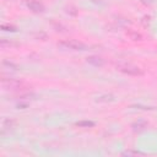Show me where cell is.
<instances>
[{
  "label": "cell",
  "instance_id": "7a4b0ae2",
  "mask_svg": "<svg viewBox=\"0 0 157 157\" xmlns=\"http://www.w3.org/2000/svg\"><path fill=\"white\" fill-rule=\"evenodd\" d=\"M1 82H2V86L6 88V90H10V91H16V92H21L23 90H27L28 86L27 83H25L23 81L21 80H17V78H12V77H5V75H2L1 77Z\"/></svg>",
  "mask_w": 157,
  "mask_h": 157
},
{
  "label": "cell",
  "instance_id": "5bb4252c",
  "mask_svg": "<svg viewBox=\"0 0 157 157\" xmlns=\"http://www.w3.org/2000/svg\"><path fill=\"white\" fill-rule=\"evenodd\" d=\"M1 27H2V29H4V28H9V31H15V27H12V26H6V25H2Z\"/></svg>",
  "mask_w": 157,
  "mask_h": 157
},
{
  "label": "cell",
  "instance_id": "4fadbf2b",
  "mask_svg": "<svg viewBox=\"0 0 157 157\" xmlns=\"http://www.w3.org/2000/svg\"><path fill=\"white\" fill-rule=\"evenodd\" d=\"M140 2H142L144 5H152L153 0H140Z\"/></svg>",
  "mask_w": 157,
  "mask_h": 157
},
{
  "label": "cell",
  "instance_id": "8fae6325",
  "mask_svg": "<svg viewBox=\"0 0 157 157\" xmlns=\"http://www.w3.org/2000/svg\"><path fill=\"white\" fill-rule=\"evenodd\" d=\"M12 124H13V121H12V120L5 119V120L2 121V128H4V129H9V128H11V126H12Z\"/></svg>",
  "mask_w": 157,
  "mask_h": 157
},
{
  "label": "cell",
  "instance_id": "ba28073f",
  "mask_svg": "<svg viewBox=\"0 0 157 157\" xmlns=\"http://www.w3.org/2000/svg\"><path fill=\"white\" fill-rule=\"evenodd\" d=\"M146 128H147V123L144 121V120H139V121H136V123L132 124V130L134 131H137V132L145 130Z\"/></svg>",
  "mask_w": 157,
  "mask_h": 157
},
{
  "label": "cell",
  "instance_id": "6da1fadb",
  "mask_svg": "<svg viewBox=\"0 0 157 157\" xmlns=\"http://www.w3.org/2000/svg\"><path fill=\"white\" fill-rule=\"evenodd\" d=\"M115 69L125 75L129 76H141L144 75V71L141 67H139L137 65H134L131 63H117L115 64Z\"/></svg>",
  "mask_w": 157,
  "mask_h": 157
},
{
  "label": "cell",
  "instance_id": "3957f363",
  "mask_svg": "<svg viewBox=\"0 0 157 157\" xmlns=\"http://www.w3.org/2000/svg\"><path fill=\"white\" fill-rule=\"evenodd\" d=\"M59 45L64 49H70V50H80V52H83V50H87L88 47L81 42V40H76V39H66V40H63L59 43Z\"/></svg>",
  "mask_w": 157,
  "mask_h": 157
},
{
  "label": "cell",
  "instance_id": "30bf717a",
  "mask_svg": "<svg viewBox=\"0 0 157 157\" xmlns=\"http://www.w3.org/2000/svg\"><path fill=\"white\" fill-rule=\"evenodd\" d=\"M78 126H85V128H88V126H93L94 123L93 121H88V120H83V121H78L77 123Z\"/></svg>",
  "mask_w": 157,
  "mask_h": 157
},
{
  "label": "cell",
  "instance_id": "8992f818",
  "mask_svg": "<svg viewBox=\"0 0 157 157\" xmlns=\"http://www.w3.org/2000/svg\"><path fill=\"white\" fill-rule=\"evenodd\" d=\"M126 36L131 39V40H134V42H137V40H142V36H141V33H139V32H136V31H134V29H128L126 32Z\"/></svg>",
  "mask_w": 157,
  "mask_h": 157
},
{
  "label": "cell",
  "instance_id": "9c48e42d",
  "mask_svg": "<svg viewBox=\"0 0 157 157\" xmlns=\"http://www.w3.org/2000/svg\"><path fill=\"white\" fill-rule=\"evenodd\" d=\"M36 97H37V94H34V93H32V92H26V93L21 92V93L18 94V98H20V99H34Z\"/></svg>",
  "mask_w": 157,
  "mask_h": 157
},
{
  "label": "cell",
  "instance_id": "277c9868",
  "mask_svg": "<svg viewBox=\"0 0 157 157\" xmlns=\"http://www.w3.org/2000/svg\"><path fill=\"white\" fill-rule=\"evenodd\" d=\"M27 7L32 12H34V13H42V12H44L43 4L39 2V1H37V0H28L27 1Z\"/></svg>",
  "mask_w": 157,
  "mask_h": 157
},
{
  "label": "cell",
  "instance_id": "7c38bea8",
  "mask_svg": "<svg viewBox=\"0 0 157 157\" xmlns=\"http://www.w3.org/2000/svg\"><path fill=\"white\" fill-rule=\"evenodd\" d=\"M123 155H144L142 152H139V151H125V152H123Z\"/></svg>",
  "mask_w": 157,
  "mask_h": 157
},
{
  "label": "cell",
  "instance_id": "52a82bcc",
  "mask_svg": "<svg viewBox=\"0 0 157 157\" xmlns=\"http://www.w3.org/2000/svg\"><path fill=\"white\" fill-rule=\"evenodd\" d=\"M1 65H2V69L4 70H9V71H17L18 70V66L15 63L9 61V60H2Z\"/></svg>",
  "mask_w": 157,
  "mask_h": 157
},
{
  "label": "cell",
  "instance_id": "5b68a950",
  "mask_svg": "<svg viewBox=\"0 0 157 157\" xmlns=\"http://www.w3.org/2000/svg\"><path fill=\"white\" fill-rule=\"evenodd\" d=\"M86 61H87L90 65L96 66V67H101V66L104 65V59L101 58V56H98V55H91V56H87Z\"/></svg>",
  "mask_w": 157,
  "mask_h": 157
}]
</instances>
